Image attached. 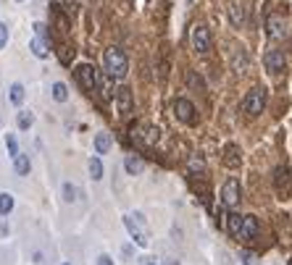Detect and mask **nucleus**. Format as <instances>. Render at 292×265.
Returning <instances> with one entry per match:
<instances>
[{
    "instance_id": "nucleus-1",
    "label": "nucleus",
    "mask_w": 292,
    "mask_h": 265,
    "mask_svg": "<svg viewBox=\"0 0 292 265\" xmlns=\"http://www.w3.org/2000/svg\"><path fill=\"white\" fill-rule=\"evenodd\" d=\"M103 63H105V71H108L111 79H124L127 71H129V58L121 48H108L105 50Z\"/></svg>"
},
{
    "instance_id": "nucleus-2",
    "label": "nucleus",
    "mask_w": 292,
    "mask_h": 265,
    "mask_svg": "<svg viewBox=\"0 0 292 265\" xmlns=\"http://www.w3.org/2000/svg\"><path fill=\"white\" fill-rule=\"evenodd\" d=\"M264 108H266V89L264 87H255V89H250L248 95H245L242 111L248 116H260V113H264Z\"/></svg>"
},
{
    "instance_id": "nucleus-3",
    "label": "nucleus",
    "mask_w": 292,
    "mask_h": 265,
    "mask_svg": "<svg viewBox=\"0 0 292 265\" xmlns=\"http://www.w3.org/2000/svg\"><path fill=\"white\" fill-rule=\"evenodd\" d=\"M240 200H242V186H240V179L229 176V179L224 181V186H221V205L232 210V208H237V205H240Z\"/></svg>"
},
{
    "instance_id": "nucleus-4",
    "label": "nucleus",
    "mask_w": 292,
    "mask_h": 265,
    "mask_svg": "<svg viewBox=\"0 0 292 265\" xmlns=\"http://www.w3.org/2000/svg\"><path fill=\"white\" fill-rule=\"evenodd\" d=\"M142 223H145V221H142L140 213H137V215H124V226H127V231H129V237L140 244V247H148V231H145Z\"/></svg>"
},
{
    "instance_id": "nucleus-5",
    "label": "nucleus",
    "mask_w": 292,
    "mask_h": 265,
    "mask_svg": "<svg viewBox=\"0 0 292 265\" xmlns=\"http://www.w3.org/2000/svg\"><path fill=\"white\" fill-rule=\"evenodd\" d=\"M76 82L84 92H95L98 89V71L92 63H79L76 66Z\"/></svg>"
},
{
    "instance_id": "nucleus-6",
    "label": "nucleus",
    "mask_w": 292,
    "mask_h": 265,
    "mask_svg": "<svg viewBox=\"0 0 292 265\" xmlns=\"http://www.w3.org/2000/svg\"><path fill=\"white\" fill-rule=\"evenodd\" d=\"M192 48H195V53H200V55H206L211 50V32H208V26L197 24L192 29Z\"/></svg>"
},
{
    "instance_id": "nucleus-7",
    "label": "nucleus",
    "mask_w": 292,
    "mask_h": 265,
    "mask_svg": "<svg viewBox=\"0 0 292 265\" xmlns=\"http://www.w3.org/2000/svg\"><path fill=\"white\" fill-rule=\"evenodd\" d=\"M258 231H260L258 218H255V215H242V226H240L237 239H242V242H255V239H258Z\"/></svg>"
},
{
    "instance_id": "nucleus-8",
    "label": "nucleus",
    "mask_w": 292,
    "mask_h": 265,
    "mask_svg": "<svg viewBox=\"0 0 292 265\" xmlns=\"http://www.w3.org/2000/svg\"><path fill=\"white\" fill-rule=\"evenodd\" d=\"M174 116L182 121V123H195V105L187 100V97H177L174 100Z\"/></svg>"
},
{
    "instance_id": "nucleus-9",
    "label": "nucleus",
    "mask_w": 292,
    "mask_h": 265,
    "mask_svg": "<svg viewBox=\"0 0 292 265\" xmlns=\"http://www.w3.org/2000/svg\"><path fill=\"white\" fill-rule=\"evenodd\" d=\"M264 66H266L269 74H282L284 66H287V58H284L282 50H269V53L264 55Z\"/></svg>"
},
{
    "instance_id": "nucleus-10",
    "label": "nucleus",
    "mask_w": 292,
    "mask_h": 265,
    "mask_svg": "<svg viewBox=\"0 0 292 265\" xmlns=\"http://www.w3.org/2000/svg\"><path fill=\"white\" fill-rule=\"evenodd\" d=\"M113 95H116V105H119V113H121V116H129V113H132V89L121 87L119 92H113Z\"/></svg>"
},
{
    "instance_id": "nucleus-11",
    "label": "nucleus",
    "mask_w": 292,
    "mask_h": 265,
    "mask_svg": "<svg viewBox=\"0 0 292 265\" xmlns=\"http://www.w3.org/2000/svg\"><path fill=\"white\" fill-rule=\"evenodd\" d=\"M274 184H276V189H279L284 197L289 194V168H287V165H279V168H276Z\"/></svg>"
},
{
    "instance_id": "nucleus-12",
    "label": "nucleus",
    "mask_w": 292,
    "mask_h": 265,
    "mask_svg": "<svg viewBox=\"0 0 292 265\" xmlns=\"http://www.w3.org/2000/svg\"><path fill=\"white\" fill-rule=\"evenodd\" d=\"M240 163H242L240 147H237V145H226V147H224V165H226V168H240Z\"/></svg>"
},
{
    "instance_id": "nucleus-13",
    "label": "nucleus",
    "mask_w": 292,
    "mask_h": 265,
    "mask_svg": "<svg viewBox=\"0 0 292 265\" xmlns=\"http://www.w3.org/2000/svg\"><path fill=\"white\" fill-rule=\"evenodd\" d=\"M29 50H32L37 58H48L50 55V42L42 40V37H35L32 42H29Z\"/></svg>"
},
{
    "instance_id": "nucleus-14",
    "label": "nucleus",
    "mask_w": 292,
    "mask_h": 265,
    "mask_svg": "<svg viewBox=\"0 0 292 265\" xmlns=\"http://www.w3.org/2000/svg\"><path fill=\"white\" fill-rule=\"evenodd\" d=\"M269 37H274V40H282V37H287L284 21H282L279 16H271V19H269Z\"/></svg>"
},
{
    "instance_id": "nucleus-15",
    "label": "nucleus",
    "mask_w": 292,
    "mask_h": 265,
    "mask_svg": "<svg viewBox=\"0 0 292 265\" xmlns=\"http://www.w3.org/2000/svg\"><path fill=\"white\" fill-rule=\"evenodd\" d=\"M124 168H127V174H129V176H140L142 171H145V163H142L140 158H137V155H127Z\"/></svg>"
},
{
    "instance_id": "nucleus-16",
    "label": "nucleus",
    "mask_w": 292,
    "mask_h": 265,
    "mask_svg": "<svg viewBox=\"0 0 292 265\" xmlns=\"http://www.w3.org/2000/svg\"><path fill=\"white\" fill-rule=\"evenodd\" d=\"M13 168H16L19 176H26L29 168H32V163H29V155H21V152L13 155Z\"/></svg>"
},
{
    "instance_id": "nucleus-17",
    "label": "nucleus",
    "mask_w": 292,
    "mask_h": 265,
    "mask_svg": "<svg viewBox=\"0 0 292 265\" xmlns=\"http://www.w3.org/2000/svg\"><path fill=\"white\" fill-rule=\"evenodd\" d=\"M108 150H111V134H108V131L95 134V152H98V155H105Z\"/></svg>"
},
{
    "instance_id": "nucleus-18",
    "label": "nucleus",
    "mask_w": 292,
    "mask_h": 265,
    "mask_svg": "<svg viewBox=\"0 0 292 265\" xmlns=\"http://www.w3.org/2000/svg\"><path fill=\"white\" fill-rule=\"evenodd\" d=\"M240 226H242V215H240V213H229V215H226V231H229V237L237 239Z\"/></svg>"
},
{
    "instance_id": "nucleus-19",
    "label": "nucleus",
    "mask_w": 292,
    "mask_h": 265,
    "mask_svg": "<svg viewBox=\"0 0 292 265\" xmlns=\"http://www.w3.org/2000/svg\"><path fill=\"white\" fill-rule=\"evenodd\" d=\"M50 92H53V100H55V103H66V100H69V89H66L64 82H55Z\"/></svg>"
},
{
    "instance_id": "nucleus-20",
    "label": "nucleus",
    "mask_w": 292,
    "mask_h": 265,
    "mask_svg": "<svg viewBox=\"0 0 292 265\" xmlns=\"http://www.w3.org/2000/svg\"><path fill=\"white\" fill-rule=\"evenodd\" d=\"M13 210V194H8V192H0V215H8Z\"/></svg>"
},
{
    "instance_id": "nucleus-21",
    "label": "nucleus",
    "mask_w": 292,
    "mask_h": 265,
    "mask_svg": "<svg viewBox=\"0 0 292 265\" xmlns=\"http://www.w3.org/2000/svg\"><path fill=\"white\" fill-rule=\"evenodd\" d=\"M90 176L95 179V181H100V179H103V163H100L98 155H95V158H90Z\"/></svg>"
},
{
    "instance_id": "nucleus-22",
    "label": "nucleus",
    "mask_w": 292,
    "mask_h": 265,
    "mask_svg": "<svg viewBox=\"0 0 292 265\" xmlns=\"http://www.w3.org/2000/svg\"><path fill=\"white\" fill-rule=\"evenodd\" d=\"M140 131H142V142L145 145H156L158 142V129L156 126H142Z\"/></svg>"
},
{
    "instance_id": "nucleus-23",
    "label": "nucleus",
    "mask_w": 292,
    "mask_h": 265,
    "mask_svg": "<svg viewBox=\"0 0 292 265\" xmlns=\"http://www.w3.org/2000/svg\"><path fill=\"white\" fill-rule=\"evenodd\" d=\"M229 16H232V24L235 26H242L245 24V11H242V6H232V8H229Z\"/></svg>"
},
{
    "instance_id": "nucleus-24",
    "label": "nucleus",
    "mask_w": 292,
    "mask_h": 265,
    "mask_svg": "<svg viewBox=\"0 0 292 265\" xmlns=\"http://www.w3.org/2000/svg\"><path fill=\"white\" fill-rule=\"evenodd\" d=\"M8 92H11L8 97H11V103H13V105H21V103H24V87H21V84H11V89H8Z\"/></svg>"
},
{
    "instance_id": "nucleus-25",
    "label": "nucleus",
    "mask_w": 292,
    "mask_h": 265,
    "mask_svg": "<svg viewBox=\"0 0 292 265\" xmlns=\"http://www.w3.org/2000/svg\"><path fill=\"white\" fill-rule=\"evenodd\" d=\"M16 123H19V129H21V131H26V129L35 123V116L29 113V111H21V113H19V118H16Z\"/></svg>"
},
{
    "instance_id": "nucleus-26",
    "label": "nucleus",
    "mask_w": 292,
    "mask_h": 265,
    "mask_svg": "<svg viewBox=\"0 0 292 265\" xmlns=\"http://www.w3.org/2000/svg\"><path fill=\"white\" fill-rule=\"evenodd\" d=\"M58 58H61V63H64V66H69L71 58H74V50L69 48V45H61V48H58Z\"/></svg>"
},
{
    "instance_id": "nucleus-27",
    "label": "nucleus",
    "mask_w": 292,
    "mask_h": 265,
    "mask_svg": "<svg viewBox=\"0 0 292 265\" xmlns=\"http://www.w3.org/2000/svg\"><path fill=\"white\" fill-rule=\"evenodd\" d=\"M240 260H242V265H260V257L255 252H248V249L240 252Z\"/></svg>"
},
{
    "instance_id": "nucleus-28",
    "label": "nucleus",
    "mask_w": 292,
    "mask_h": 265,
    "mask_svg": "<svg viewBox=\"0 0 292 265\" xmlns=\"http://www.w3.org/2000/svg\"><path fill=\"white\" fill-rule=\"evenodd\" d=\"M6 147H8V155H11V158L19 152V142H16V137H13V134H6Z\"/></svg>"
},
{
    "instance_id": "nucleus-29",
    "label": "nucleus",
    "mask_w": 292,
    "mask_h": 265,
    "mask_svg": "<svg viewBox=\"0 0 292 265\" xmlns=\"http://www.w3.org/2000/svg\"><path fill=\"white\" fill-rule=\"evenodd\" d=\"M76 194H79V189H76L74 184H64V200H66V202H74Z\"/></svg>"
},
{
    "instance_id": "nucleus-30",
    "label": "nucleus",
    "mask_w": 292,
    "mask_h": 265,
    "mask_svg": "<svg viewBox=\"0 0 292 265\" xmlns=\"http://www.w3.org/2000/svg\"><path fill=\"white\" fill-rule=\"evenodd\" d=\"M235 69H237V71H240V69H242V71L248 69V55H245L242 50H240V53L235 55Z\"/></svg>"
},
{
    "instance_id": "nucleus-31",
    "label": "nucleus",
    "mask_w": 292,
    "mask_h": 265,
    "mask_svg": "<svg viewBox=\"0 0 292 265\" xmlns=\"http://www.w3.org/2000/svg\"><path fill=\"white\" fill-rule=\"evenodd\" d=\"M187 165H190V171H206L203 158H190V160H187Z\"/></svg>"
},
{
    "instance_id": "nucleus-32",
    "label": "nucleus",
    "mask_w": 292,
    "mask_h": 265,
    "mask_svg": "<svg viewBox=\"0 0 292 265\" xmlns=\"http://www.w3.org/2000/svg\"><path fill=\"white\" fill-rule=\"evenodd\" d=\"M8 45V24H0V50Z\"/></svg>"
},
{
    "instance_id": "nucleus-33",
    "label": "nucleus",
    "mask_w": 292,
    "mask_h": 265,
    "mask_svg": "<svg viewBox=\"0 0 292 265\" xmlns=\"http://www.w3.org/2000/svg\"><path fill=\"white\" fill-rule=\"evenodd\" d=\"M35 32H37V37H42V40H48L50 37V32H48V26H45V24H35Z\"/></svg>"
},
{
    "instance_id": "nucleus-34",
    "label": "nucleus",
    "mask_w": 292,
    "mask_h": 265,
    "mask_svg": "<svg viewBox=\"0 0 292 265\" xmlns=\"http://www.w3.org/2000/svg\"><path fill=\"white\" fill-rule=\"evenodd\" d=\"M98 265H113V257H111V255H100V257H98Z\"/></svg>"
},
{
    "instance_id": "nucleus-35",
    "label": "nucleus",
    "mask_w": 292,
    "mask_h": 265,
    "mask_svg": "<svg viewBox=\"0 0 292 265\" xmlns=\"http://www.w3.org/2000/svg\"><path fill=\"white\" fill-rule=\"evenodd\" d=\"M190 84H192V87H203V82H200V79H195L192 74H190Z\"/></svg>"
},
{
    "instance_id": "nucleus-36",
    "label": "nucleus",
    "mask_w": 292,
    "mask_h": 265,
    "mask_svg": "<svg viewBox=\"0 0 292 265\" xmlns=\"http://www.w3.org/2000/svg\"><path fill=\"white\" fill-rule=\"evenodd\" d=\"M148 265H158V262H148Z\"/></svg>"
},
{
    "instance_id": "nucleus-37",
    "label": "nucleus",
    "mask_w": 292,
    "mask_h": 265,
    "mask_svg": "<svg viewBox=\"0 0 292 265\" xmlns=\"http://www.w3.org/2000/svg\"><path fill=\"white\" fill-rule=\"evenodd\" d=\"M64 265H71V262H64Z\"/></svg>"
},
{
    "instance_id": "nucleus-38",
    "label": "nucleus",
    "mask_w": 292,
    "mask_h": 265,
    "mask_svg": "<svg viewBox=\"0 0 292 265\" xmlns=\"http://www.w3.org/2000/svg\"><path fill=\"white\" fill-rule=\"evenodd\" d=\"M19 3H21V0H19Z\"/></svg>"
}]
</instances>
